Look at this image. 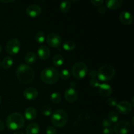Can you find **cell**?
<instances>
[{"mask_svg":"<svg viewBox=\"0 0 134 134\" xmlns=\"http://www.w3.org/2000/svg\"><path fill=\"white\" fill-rule=\"evenodd\" d=\"M16 75L21 83L28 84L34 81L35 78V72L30 65L22 64L17 68Z\"/></svg>","mask_w":134,"mask_h":134,"instance_id":"cell-1","label":"cell"},{"mask_svg":"<svg viewBox=\"0 0 134 134\" xmlns=\"http://www.w3.org/2000/svg\"><path fill=\"white\" fill-rule=\"evenodd\" d=\"M7 126L10 130H17L23 128L25 119L23 115L18 113H13L7 116L6 120Z\"/></svg>","mask_w":134,"mask_h":134,"instance_id":"cell-2","label":"cell"},{"mask_svg":"<svg viewBox=\"0 0 134 134\" xmlns=\"http://www.w3.org/2000/svg\"><path fill=\"white\" fill-rule=\"evenodd\" d=\"M40 77L41 79L45 83L54 84L58 81L60 73L54 67H47L42 71Z\"/></svg>","mask_w":134,"mask_h":134,"instance_id":"cell-3","label":"cell"},{"mask_svg":"<svg viewBox=\"0 0 134 134\" xmlns=\"http://www.w3.org/2000/svg\"><path fill=\"white\" fill-rule=\"evenodd\" d=\"M51 122L58 128L64 127L68 120V115L64 109H58L51 115Z\"/></svg>","mask_w":134,"mask_h":134,"instance_id":"cell-4","label":"cell"},{"mask_svg":"<svg viewBox=\"0 0 134 134\" xmlns=\"http://www.w3.org/2000/svg\"><path fill=\"white\" fill-rule=\"evenodd\" d=\"M115 75V69L110 65H104L100 67L98 71V78L101 81H111Z\"/></svg>","mask_w":134,"mask_h":134,"instance_id":"cell-5","label":"cell"},{"mask_svg":"<svg viewBox=\"0 0 134 134\" xmlns=\"http://www.w3.org/2000/svg\"><path fill=\"white\" fill-rule=\"evenodd\" d=\"M88 73L87 65L82 62H77L71 68V73L75 78L82 79L86 77Z\"/></svg>","mask_w":134,"mask_h":134,"instance_id":"cell-6","label":"cell"},{"mask_svg":"<svg viewBox=\"0 0 134 134\" xmlns=\"http://www.w3.org/2000/svg\"><path fill=\"white\" fill-rule=\"evenodd\" d=\"M20 42L16 38L9 40L6 44V51L10 55H15L19 52L20 50Z\"/></svg>","mask_w":134,"mask_h":134,"instance_id":"cell-7","label":"cell"},{"mask_svg":"<svg viewBox=\"0 0 134 134\" xmlns=\"http://www.w3.org/2000/svg\"><path fill=\"white\" fill-rule=\"evenodd\" d=\"M131 130V124L127 120L117 122L114 126L113 131L116 134H128Z\"/></svg>","mask_w":134,"mask_h":134,"instance_id":"cell-8","label":"cell"},{"mask_svg":"<svg viewBox=\"0 0 134 134\" xmlns=\"http://www.w3.org/2000/svg\"><path fill=\"white\" fill-rule=\"evenodd\" d=\"M47 44L54 48H58L62 44V38L56 33H50L46 38Z\"/></svg>","mask_w":134,"mask_h":134,"instance_id":"cell-9","label":"cell"},{"mask_svg":"<svg viewBox=\"0 0 134 134\" xmlns=\"http://www.w3.org/2000/svg\"><path fill=\"white\" fill-rule=\"evenodd\" d=\"M116 108L118 112L120 113V114L127 115L131 112L132 109V106L129 102L122 101L117 103V105H116Z\"/></svg>","mask_w":134,"mask_h":134,"instance_id":"cell-10","label":"cell"},{"mask_svg":"<svg viewBox=\"0 0 134 134\" xmlns=\"http://www.w3.org/2000/svg\"><path fill=\"white\" fill-rule=\"evenodd\" d=\"M26 14L30 17L35 18L39 16L41 13V8L37 4H31L26 8Z\"/></svg>","mask_w":134,"mask_h":134,"instance_id":"cell-11","label":"cell"},{"mask_svg":"<svg viewBox=\"0 0 134 134\" xmlns=\"http://www.w3.org/2000/svg\"><path fill=\"white\" fill-rule=\"evenodd\" d=\"M64 97L68 102L71 103V102H75L77 99L78 93L74 88H68L65 90V92H64Z\"/></svg>","mask_w":134,"mask_h":134,"instance_id":"cell-12","label":"cell"},{"mask_svg":"<svg viewBox=\"0 0 134 134\" xmlns=\"http://www.w3.org/2000/svg\"><path fill=\"white\" fill-rule=\"evenodd\" d=\"M24 97L26 99L30 101L34 100L38 96V92L35 88L29 87L27 88L23 92Z\"/></svg>","mask_w":134,"mask_h":134,"instance_id":"cell-13","label":"cell"},{"mask_svg":"<svg viewBox=\"0 0 134 134\" xmlns=\"http://www.w3.org/2000/svg\"><path fill=\"white\" fill-rule=\"evenodd\" d=\"M99 92L103 97L107 98L112 94L113 89L107 83L100 84L99 86Z\"/></svg>","mask_w":134,"mask_h":134,"instance_id":"cell-14","label":"cell"},{"mask_svg":"<svg viewBox=\"0 0 134 134\" xmlns=\"http://www.w3.org/2000/svg\"><path fill=\"white\" fill-rule=\"evenodd\" d=\"M119 19L124 25H130L132 23L133 16L130 13L125 10L120 13L119 16Z\"/></svg>","mask_w":134,"mask_h":134,"instance_id":"cell-15","label":"cell"},{"mask_svg":"<svg viewBox=\"0 0 134 134\" xmlns=\"http://www.w3.org/2000/svg\"><path fill=\"white\" fill-rule=\"evenodd\" d=\"M37 54L41 60H47L51 55V51L47 46L42 45L38 48Z\"/></svg>","mask_w":134,"mask_h":134,"instance_id":"cell-16","label":"cell"},{"mask_svg":"<svg viewBox=\"0 0 134 134\" xmlns=\"http://www.w3.org/2000/svg\"><path fill=\"white\" fill-rule=\"evenodd\" d=\"M106 7L112 10L120 9L123 4L122 0H107L105 1Z\"/></svg>","mask_w":134,"mask_h":134,"instance_id":"cell-17","label":"cell"},{"mask_svg":"<svg viewBox=\"0 0 134 134\" xmlns=\"http://www.w3.org/2000/svg\"><path fill=\"white\" fill-rule=\"evenodd\" d=\"M25 119L28 121H32L36 118L37 111L34 107H27L24 111Z\"/></svg>","mask_w":134,"mask_h":134,"instance_id":"cell-18","label":"cell"},{"mask_svg":"<svg viewBox=\"0 0 134 134\" xmlns=\"http://www.w3.org/2000/svg\"><path fill=\"white\" fill-rule=\"evenodd\" d=\"M26 134H39V126L37 123L32 122L27 125L26 130Z\"/></svg>","mask_w":134,"mask_h":134,"instance_id":"cell-19","label":"cell"},{"mask_svg":"<svg viewBox=\"0 0 134 134\" xmlns=\"http://www.w3.org/2000/svg\"><path fill=\"white\" fill-rule=\"evenodd\" d=\"M13 64V59L10 56H6L3 59L1 62V65L5 69H9L12 67Z\"/></svg>","mask_w":134,"mask_h":134,"instance_id":"cell-20","label":"cell"},{"mask_svg":"<svg viewBox=\"0 0 134 134\" xmlns=\"http://www.w3.org/2000/svg\"><path fill=\"white\" fill-rule=\"evenodd\" d=\"M24 60L26 63H27V64H34L37 60L36 54L33 52H27L26 54V56H25Z\"/></svg>","mask_w":134,"mask_h":134,"instance_id":"cell-21","label":"cell"},{"mask_svg":"<svg viewBox=\"0 0 134 134\" xmlns=\"http://www.w3.org/2000/svg\"><path fill=\"white\" fill-rule=\"evenodd\" d=\"M75 43L71 40H68L63 43V48L65 51H73V50H74L75 48Z\"/></svg>","mask_w":134,"mask_h":134,"instance_id":"cell-22","label":"cell"},{"mask_svg":"<svg viewBox=\"0 0 134 134\" xmlns=\"http://www.w3.org/2000/svg\"><path fill=\"white\" fill-rule=\"evenodd\" d=\"M119 116L117 112L115 111H111L108 114V120L111 123H116L119 120Z\"/></svg>","mask_w":134,"mask_h":134,"instance_id":"cell-23","label":"cell"},{"mask_svg":"<svg viewBox=\"0 0 134 134\" xmlns=\"http://www.w3.org/2000/svg\"><path fill=\"white\" fill-rule=\"evenodd\" d=\"M52 61H53L54 64L56 66L60 67L61 65H62L63 64H64V58L63 57V56H62L61 54H57L54 56Z\"/></svg>","mask_w":134,"mask_h":134,"instance_id":"cell-24","label":"cell"},{"mask_svg":"<svg viewBox=\"0 0 134 134\" xmlns=\"http://www.w3.org/2000/svg\"><path fill=\"white\" fill-rule=\"evenodd\" d=\"M71 7V5L69 1H64L60 3V9L62 13H67L70 10Z\"/></svg>","mask_w":134,"mask_h":134,"instance_id":"cell-25","label":"cell"},{"mask_svg":"<svg viewBox=\"0 0 134 134\" xmlns=\"http://www.w3.org/2000/svg\"><path fill=\"white\" fill-rule=\"evenodd\" d=\"M51 102L53 103H59L62 101V96L59 92L52 93V94L50 96Z\"/></svg>","mask_w":134,"mask_h":134,"instance_id":"cell-26","label":"cell"},{"mask_svg":"<svg viewBox=\"0 0 134 134\" xmlns=\"http://www.w3.org/2000/svg\"><path fill=\"white\" fill-rule=\"evenodd\" d=\"M35 40L38 43H43L45 40V35L42 31H38L35 35Z\"/></svg>","mask_w":134,"mask_h":134,"instance_id":"cell-27","label":"cell"},{"mask_svg":"<svg viewBox=\"0 0 134 134\" xmlns=\"http://www.w3.org/2000/svg\"><path fill=\"white\" fill-rule=\"evenodd\" d=\"M41 113L43 115L47 116H51L52 113V109L51 106L44 105L41 108Z\"/></svg>","mask_w":134,"mask_h":134,"instance_id":"cell-28","label":"cell"},{"mask_svg":"<svg viewBox=\"0 0 134 134\" xmlns=\"http://www.w3.org/2000/svg\"><path fill=\"white\" fill-rule=\"evenodd\" d=\"M60 76V77H61V79H62L64 80H66V79H68L70 77L71 73L68 69H64L61 71Z\"/></svg>","mask_w":134,"mask_h":134,"instance_id":"cell-29","label":"cell"},{"mask_svg":"<svg viewBox=\"0 0 134 134\" xmlns=\"http://www.w3.org/2000/svg\"><path fill=\"white\" fill-rule=\"evenodd\" d=\"M107 103L111 107H115L117 105V101L115 98H110L107 99Z\"/></svg>","mask_w":134,"mask_h":134,"instance_id":"cell-30","label":"cell"},{"mask_svg":"<svg viewBox=\"0 0 134 134\" xmlns=\"http://www.w3.org/2000/svg\"><path fill=\"white\" fill-rule=\"evenodd\" d=\"M90 86H92L93 88H98L99 87L100 83H99V80L96 79H93L90 80Z\"/></svg>","mask_w":134,"mask_h":134,"instance_id":"cell-31","label":"cell"},{"mask_svg":"<svg viewBox=\"0 0 134 134\" xmlns=\"http://www.w3.org/2000/svg\"><path fill=\"white\" fill-rule=\"evenodd\" d=\"M47 134H56V130L53 126H49L46 129Z\"/></svg>","mask_w":134,"mask_h":134,"instance_id":"cell-32","label":"cell"},{"mask_svg":"<svg viewBox=\"0 0 134 134\" xmlns=\"http://www.w3.org/2000/svg\"><path fill=\"white\" fill-rule=\"evenodd\" d=\"M111 124H112V123H111L108 119H104V120H103V121H102V127H103L104 128H111Z\"/></svg>","mask_w":134,"mask_h":134,"instance_id":"cell-33","label":"cell"},{"mask_svg":"<svg viewBox=\"0 0 134 134\" xmlns=\"http://www.w3.org/2000/svg\"><path fill=\"white\" fill-rule=\"evenodd\" d=\"M107 8L106 7V6H104V5H101L99 6V7L98 8V13H100V14H103L107 12Z\"/></svg>","mask_w":134,"mask_h":134,"instance_id":"cell-34","label":"cell"},{"mask_svg":"<svg viewBox=\"0 0 134 134\" xmlns=\"http://www.w3.org/2000/svg\"><path fill=\"white\" fill-rule=\"evenodd\" d=\"M113 129H112L111 128H104L102 131V134H113Z\"/></svg>","mask_w":134,"mask_h":134,"instance_id":"cell-35","label":"cell"},{"mask_svg":"<svg viewBox=\"0 0 134 134\" xmlns=\"http://www.w3.org/2000/svg\"><path fill=\"white\" fill-rule=\"evenodd\" d=\"M97 75H98V71L96 70H91L89 73V76L91 78V79L96 78Z\"/></svg>","mask_w":134,"mask_h":134,"instance_id":"cell-36","label":"cell"},{"mask_svg":"<svg viewBox=\"0 0 134 134\" xmlns=\"http://www.w3.org/2000/svg\"><path fill=\"white\" fill-rule=\"evenodd\" d=\"M90 2L95 6H101L103 3V0H92Z\"/></svg>","mask_w":134,"mask_h":134,"instance_id":"cell-37","label":"cell"},{"mask_svg":"<svg viewBox=\"0 0 134 134\" xmlns=\"http://www.w3.org/2000/svg\"><path fill=\"white\" fill-rule=\"evenodd\" d=\"M79 117H82L81 118V119H80L79 120H86V119H88V118L89 117V115H87V114H84V113H81V114H80L79 115Z\"/></svg>","mask_w":134,"mask_h":134,"instance_id":"cell-38","label":"cell"},{"mask_svg":"<svg viewBox=\"0 0 134 134\" xmlns=\"http://www.w3.org/2000/svg\"><path fill=\"white\" fill-rule=\"evenodd\" d=\"M4 129H5V124L3 121L0 119V132H2Z\"/></svg>","mask_w":134,"mask_h":134,"instance_id":"cell-39","label":"cell"},{"mask_svg":"<svg viewBox=\"0 0 134 134\" xmlns=\"http://www.w3.org/2000/svg\"><path fill=\"white\" fill-rule=\"evenodd\" d=\"M75 81H71V88H75Z\"/></svg>","mask_w":134,"mask_h":134,"instance_id":"cell-40","label":"cell"},{"mask_svg":"<svg viewBox=\"0 0 134 134\" xmlns=\"http://www.w3.org/2000/svg\"><path fill=\"white\" fill-rule=\"evenodd\" d=\"M1 2H3V3H11V2H13V0H9V1H5V0H1Z\"/></svg>","mask_w":134,"mask_h":134,"instance_id":"cell-41","label":"cell"},{"mask_svg":"<svg viewBox=\"0 0 134 134\" xmlns=\"http://www.w3.org/2000/svg\"><path fill=\"white\" fill-rule=\"evenodd\" d=\"M13 134H24V133L22 132H21V131H16V132H14V133Z\"/></svg>","mask_w":134,"mask_h":134,"instance_id":"cell-42","label":"cell"},{"mask_svg":"<svg viewBox=\"0 0 134 134\" xmlns=\"http://www.w3.org/2000/svg\"><path fill=\"white\" fill-rule=\"evenodd\" d=\"M1 51H2V47H1V44H0V53L1 52Z\"/></svg>","mask_w":134,"mask_h":134,"instance_id":"cell-43","label":"cell"},{"mask_svg":"<svg viewBox=\"0 0 134 134\" xmlns=\"http://www.w3.org/2000/svg\"><path fill=\"white\" fill-rule=\"evenodd\" d=\"M1 96H0V103H1Z\"/></svg>","mask_w":134,"mask_h":134,"instance_id":"cell-44","label":"cell"},{"mask_svg":"<svg viewBox=\"0 0 134 134\" xmlns=\"http://www.w3.org/2000/svg\"><path fill=\"white\" fill-rule=\"evenodd\" d=\"M0 68H1V62H0Z\"/></svg>","mask_w":134,"mask_h":134,"instance_id":"cell-45","label":"cell"}]
</instances>
